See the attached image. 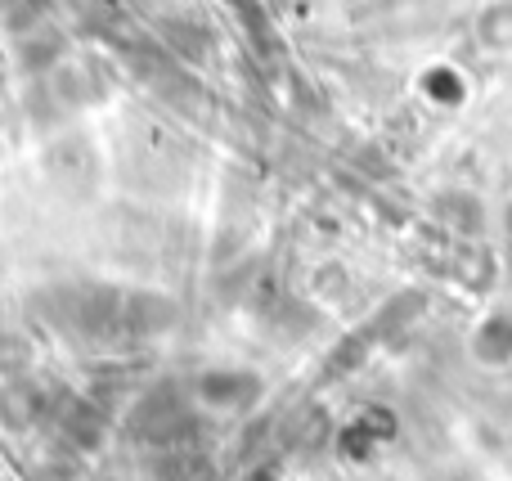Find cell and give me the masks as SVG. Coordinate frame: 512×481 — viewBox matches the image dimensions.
Listing matches in <instances>:
<instances>
[{
	"instance_id": "cell-2",
	"label": "cell",
	"mask_w": 512,
	"mask_h": 481,
	"mask_svg": "<svg viewBox=\"0 0 512 481\" xmlns=\"http://www.w3.org/2000/svg\"><path fill=\"white\" fill-rule=\"evenodd\" d=\"M50 414H54V428L63 432V441H72L77 450L99 446V437H104V414H99V405L81 401V396H59Z\"/></svg>"
},
{
	"instance_id": "cell-3",
	"label": "cell",
	"mask_w": 512,
	"mask_h": 481,
	"mask_svg": "<svg viewBox=\"0 0 512 481\" xmlns=\"http://www.w3.org/2000/svg\"><path fill=\"white\" fill-rule=\"evenodd\" d=\"M252 396H256L252 374H207L203 378V401H212V405H243Z\"/></svg>"
},
{
	"instance_id": "cell-1",
	"label": "cell",
	"mask_w": 512,
	"mask_h": 481,
	"mask_svg": "<svg viewBox=\"0 0 512 481\" xmlns=\"http://www.w3.org/2000/svg\"><path fill=\"white\" fill-rule=\"evenodd\" d=\"M131 432L149 446H185L194 437V410H189L185 392L171 383L153 387V392L140 396V405L131 410Z\"/></svg>"
}]
</instances>
